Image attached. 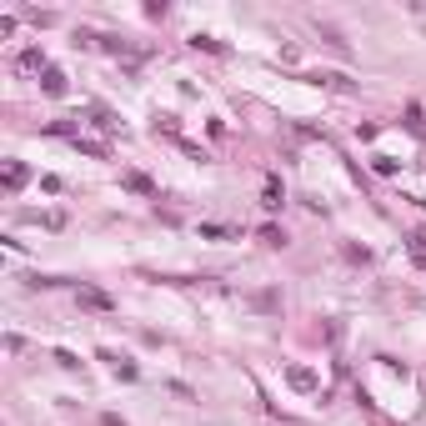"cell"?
<instances>
[{"mask_svg":"<svg viewBox=\"0 0 426 426\" xmlns=\"http://www.w3.org/2000/svg\"><path fill=\"white\" fill-rule=\"evenodd\" d=\"M40 91H46V96H66V71L46 66V71H40Z\"/></svg>","mask_w":426,"mask_h":426,"instance_id":"6da1fadb","label":"cell"},{"mask_svg":"<svg viewBox=\"0 0 426 426\" xmlns=\"http://www.w3.org/2000/svg\"><path fill=\"white\" fill-rule=\"evenodd\" d=\"M281 201H286V190H281V181H276V176H266V181H261V206H266V211H276V206H281Z\"/></svg>","mask_w":426,"mask_h":426,"instance_id":"7a4b0ae2","label":"cell"},{"mask_svg":"<svg viewBox=\"0 0 426 426\" xmlns=\"http://www.w3.org/2000/svg\"><path fill=\"white\" fill-rule=\"evenodd\" d=\"M80 306H91V311H111L116 301L105 291H96V286H80Z\"/></svg>","mask_w":426,"mask_h":426,"instance_id":"3957f363","label":"cell"},{"mask_svg":"<svg viewBox=\"0 0 426 426\" xmlns=\"http://www.w3.org/2000/svg\"><path fill=\"white\" fill-rule=\"evenodd\" d=\"M0 181H6V190H10V196H15V190H20V186L30 181V170L20 166V161H10V166H6V176H0Z\"/></svg>","mask_w":426,"mask_h":426,"instance_id":"277c9868","label":"cell"},{"mask_svg":"<svg viewBox=\"0 0 426 426\" xmlns=\"http://www.w3.org/2000/svg\"><path fill=\"white\" fill-rule=\"evenodd\" d=\"M286 381H291L296 391H316V376H311L306 366H291V371H286Z\"/></svg>","mask_w":426,"mask_h":426,"instance_id":"5b68a950","label":"cell"},{"mask_svg":"<svg viewBox=\"0 0 426 426\" xmlns=\"http://www.w3.org/2000/svg\"><path fill=\"white\" fill-rule=\"evenodd\" d=\"M46 66H51V60L40 55V51H20V71H35V76H40Z\"/></svg>","mask_w":426,"mask_h":426,"instance_id":"8992f818","label":"cell"},{"mask_svg":"<svg viewBox=\"0 0 426 426\" xmlns=\"http://www.w3.org/2000/svg\"><path fill=\"white\" fill-rule=\"evenodd\" d=\"M125 186H131V190H141V196H156L151 176H141V170H125Z\"/></svg>","mask_w":426,"mask_h":426,"instance_id":"52a82bcc","label":"cell"},{"mask_svg":"<svg viewBox=\"0 0 426 426\" xmlns=\"http://www.w3.org/2000/svg\"><path fill=\"white\" fill-rule=\"evenodd\" d=\"M316 80H321V85H331V91H351V80L341 76V71H321V76H316Z\"/></svg>","mask_w":426,"mask_h":426,"instance_id":"ba28073f","label":"cell"},{"mask_svg":"<svg viewBox=\"0 0 426 426\" xmlns=\"http://www.w3.org/2000/svg\"><path fill=\"white\" fill-rule=\"evenodd\" d=\"M407 125H411V131H426V111H421V105H407Z\"/></svg>","mask_w":426,"mask_h":426,"instance_id":"9c48e42d","label":"cell"},{"mask_svg":"<svg viewBox=\"0 0 426 426\" xmlns=\"http://www.w3.org/2000/svg\"><path fill=\"white\" fill-rule=\"evenodd\" d=\"M261 241H266V246H286V236H281L276 226H266V231H261Z\"/></svg>","mask_w":426,"mask_h":426,"instance_id":"30bf717a","label":"cell"},{"mask_svg":"<svg viewBox=\"0 0 426 426\" xmlns=\"http://www.w3.org/2000/svg\"><path fill=\"white\" fill-rule=\"evenodd\" d=\"M416 251H426V231H416Z\"/></svg>","mask_w":426,"mask_h":426,"instance_id":"8fae6325","label":"cell"}]
</instances>
